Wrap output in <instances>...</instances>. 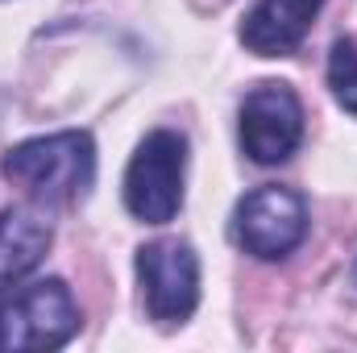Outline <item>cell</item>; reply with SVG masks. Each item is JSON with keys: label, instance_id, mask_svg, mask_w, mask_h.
Returning <instances> with one entry per match:
<instances>
[{"label": "cell", "instance_id": "obj_1", "mask_svg": "<svg viewBox=\"0 0 357 353\" xmlns=\"http://www.w3.org/2000/svg\"><path fill=\"white\" fill-rule=\"evenodd\" d=\"M0 171L46 208L79 204L96 183V142L88 129H59L46 137H29L0 158Z\"/></svg>", "mask_w": 357, "mask_h": 353}, {"label": "cell", "instance_id": "obj_2", "mask_svg": "<svg viewBox=\"0 0 357 353\" xmlns=\"http://www.w3.org/2000/svg\"><path fill=\"white\" fill-rule=\"evenodd\" d=\"M84 316L63 278H38L0 303V353L63 350L79 333Z\"/></svg>", "mask_w": 357, "mask_h": 353}, {"label": "cell", "instance_id": "obj_3", "mask_svg": "<svg viewBox=\"0 0 357 353\" xmlns=\"http://www.w3.org/2000/svg\"><path fill=\"white\" fill-rule=\"evenodd\" d=\"M183 179H187V137L178 129H154L142 137L125 167V208L142 225H167L183 208Z\"/></svg>", "mask_w": 357, "mask_h": 353}, {"label": "cell", "instance_id": "obj_4", "mask_svg": "<svg viewBox=\"0 0 357 353\" xmlns=\"http://www.w3.org/2000/svg\"><path fill=\"white\" fill-rule=\"evenodd\" d=\"M307 200L295 191V187H278V183H266V187H254L237 212H233V237L245 254L262 258V262H282L291 258L303 237H307Z\"/></svg>", "mask_w": 357, "mask_h": 353}, {"label": "cell", "instance_id": "obj_5", "mask_svg": "<svg viewBox=\"0 0 357 353\" xmlns=\"http://www.w3.org/2000/svg\"><path fill=\"white\" fill-rule=\"evenodd\" d=\"M142 303L154 324H183L199 308V258L187 241H150L137 250Z\"/></svg>", "mask_w": 357, "mask_h": 353}, {"label": "cell", "instance_id": "obj_6", "mask_svg": "<svg viewBox=\"0 0 357 353\" xmlns=\"http://www.w3.org/2000/svg\"><path fill=\"white\" fill-rule=\"evenodd\" d=\"M303 100L291 84H258L241 100V150L258 167H278L303 146Z\"/></svg>", "mask_w": 357, "mask_h": 353}, {"label": "cell", "instance_id": "obj_7", "mask_svg": "<svg viewBox=\"0 0 357 353\" xmlns=\"http://www.w3.org/2000/svg\"><path fill=\"white\" fill-rule=\"evenodd\" d=\"M50 241H54V220L42 208V200H21L0 212V299L42 266Z\"/></svg>", "mask_w": 357, "mask_h": 353}, {"label": "cell", "instance_id": "obj_8", "mask_svg": "<svg viewBox=\"0 0 357 353\" xmlns=\"http://www.w3.org/2000/svg\"><path fill=\"white\" fill-rule=\"evenodd\" d=\"M320 8H324V0H258L245 13L237 38L258 59H287L303 46Z\"/></svg>", "mask_w": 357, "mask_h": 353}, {"label": "cell", "instance_id": "obj_9", "mask_svg": "<svg viewBox=\"0 0 357 353\" xmlns=\"http://www.w3.org/2000/svg\"><path fill=\"white\" fill-rule=\"evenodd\" d=\"M328 88L333 100L357 117V38H337L328 50Z\"/></svg>", "mask_w": 357, "mask_h": 353}, {"label": "cell", "instance_id": "obj_10", "mask_svg": "<svg viewBox=\"0 0 357 353\" xmlns=\"http://www.w3.org/2000/svg\"><path fill=\"white\" fill-rule=\"evenodd\" d=\"M354 283H357V266H354Z\"/></svg>", "mask_w": 357, "mask_h": 353}]
</instances>
